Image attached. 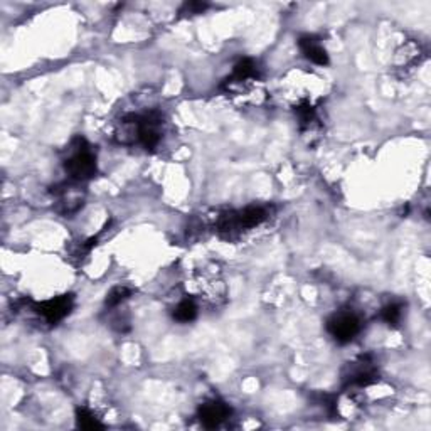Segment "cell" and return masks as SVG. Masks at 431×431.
<instances>
[{"mask_svg": "<svg viewBox=\"0 0 431 431\" xmlns=\"http://www.w3.org/2000/svg\"><path fill=\"white\" fill-rule=\"evenodd\" d=\"M64 169L71 177V181L74 182L90 181L98 172L96 153L93 147L86 142V138L76 137L71 142L68 157L64 158Z\"/></svg>", "mask_w": 431, "mask_h": 431, "instance_id": "obj_1", "label": "cell"}, {"mask_svg": "<svg viewBox=\"0 0 431 431\" xmlns=\"http://www.w3.org/2000/svg\"><path fill=\"white\" fill-rule=\"evenodd\" d=\"M361 329V319L354 312H337L327 320V332L338 344L353 342Z\"/></svg>", "mask_w": 431, "mask_h": 431, "instance_id": "obj_2", "label": "cell"}, {"mask_svg": "<svg viewBox=\"0 0 431 431\" xmlns=\"http://www.w3.org/2000/svg\"><path fill=\"white\" fill-rule=\"evenodd\" d=\"M73 307H74L73 295H62L57 296V299H51L46 300V302L36 303L34 310L39 313L49 325H56L69 315Z\"/></svg>", "mask_w": 431, "mask_h": 431, "instance_id": "obj_3", "label": "cell"}, {"mask_svg": "<svg viewBox=\"0 0 431 431\" xmlns=\"http://www.w3.org/2000/svg\"><path fill=\"white\" fill-rule=\"evenodd\" d=\"M54 198L57 199L56 211L62 216L76 214L79 209L85 204V196L78 191L76 186L73 184H61L53 189Z\"/></svg>", "mask_w": 431, "mask_h": 431, "instance_id": "obj_4", "label": "cell"}, {"mask_svg": "<svg viewBox=\"0 0 431 431\" xmlns=\"http://www.w3.org/2000/svg\"><path fill=\"white\" fill-rule=\"evenodd\" d=\"M198 416L199 421L203 423L206 428H217L221 423H224L231 416V408H229L224 401H207V403L199 406Z\"/></svg>", "mask_w": 431, "mask_h": 431, "instance_id": "obj_5", "label": "cell"}, {"mask_svg": "<svg viewBox=\"0 0 431 431\" xmlns=\"http://www.w3.org/2000/svg\"><path fill=\"white\" fill-rule=\"evenodd\" d=\"M347 384L366 388L378 381V372L367 357H361L357 362L349 364V372L346 374Z\"/></svg>", "mask_w": 431, "mask_h": 431, "instance_id": "obj_6", "label": "cell"}, {"mask_svg": "<svg viewBox=\"0 0 431 431\" xmlns=\"http://www.w3.org/2000/svg\"><path fill=\"white\" fill-rule=\"evenodd\" d=\"M299 46L302 49L303 56L308 61H312L313 64L319 66H327L329 64V54L325 51V48L319 43V39L313 36H302L299 39Z\"/></svg>", "mask_w": 431, "mask_h": 431, "instance_id": "obj_7", "label": "cell"}, {"mask_svg": "<svg viewBox=\"0 0 431 431\" xmlns=\"http://www.w3.org/2000/svg\"><path fill=\"white\" fill-rule=\"evenodd\" d=\"M268 209L263 206H248L242 211L236 212V221L240 226V231H246V229H253L256 226L263 224L268 219Z\"/></svg>", "mask_w": 431, "mask_h": 431, "instance_id": "obj_8", "label": "cell"}, {"mask_svg": "<svg viewBox=\"0 0 431 431\" xmlns=\"http://www.w3.org/2000/svg\"><path fill=\"white\" fill-rule=\"evenodd\" d=\"M258 78V69L256 64H254L253 60H241L234 66V73L231 81L228 79V83H234V85H242V83L253 81V79Z\"/></svg>", "mask_w": 431, "mask_h": 431, "instance_id": "obj_9", "label": "cell"}, {"mask_svg": "<svg viewBox=\"0 0 431 431\" xmlns=\"http://www.w3.org/2000/svg\"><path fill=\"white\" fill-rule=\"evenodd\" d=\"M174 319L181 324H189V322L196 320L198 317V305L192 299H186L182 302H179L177 307L174 308Z\"/></svg>", "mask_w": 431, "mask_h": 431, "instance_id": "obj_10", "label": "cell"}, {"mask_svg": "<svg viewBox=\"0 0 431 431\" xmlns=\"http://www.w3.org/2000/svg\"><path fill=\"white\" fill-rule=\"evenodd\" d=\"M76 423L79 428L83 430H102L103 423L95 416L93 413L88 408H78L76 409Z\"/></svg>", "mask_w": 431, "mask_h": 431, "instance_id": "obj_11", "label": "cell"}, {"mask_svg": "<svg viewBox=\"0 0 431 431\" xmlns=\"http://www.w3.org/2000/svg\"><path fill=\"white\" fill-rule=\"evenodd\" d=\"M401 317H403V305L397 302L388 303L386 307H383V310H381V319L386 322L388 325H391V327H396V325L399 324Z\"/></svg>", "mask_w": 431, "mask_h": 431, "instance_id": "obj_12", "label": "cell"}, {"mask_svg": "<svg viewBox=\"0 0 431 431\" xmlns=\"http://www.w3.org/2000/svg\"><path fill=\"white\" fill-rule=\"evenodd\" d=\"M130 296H132V290H130V288L115 287V288H111L110 294L107 295V302L104 303H107V307H110V308L118 307L120 303H123L125 300L130 299Z\"/></svg>", "mask_w": 431, "mask_h": 431, "instance_id": "obj_13", "label": "cell"}, {"mask_svg": "<svg viewBox=\"0 0 431 431\" xmlns=\"http://www.w3.org/2000/svg\"><path fill=\"white\" fill-rule=\"evenodd\" d=\"M207 9V4L206 2H186L182 6L181 14H189V15H196V14H203L204 11Z\"/></svg>", "mask_w": 431, "mask_h": 431, "instance_id": "obj_14", "label": "cell"}]
</instances>
